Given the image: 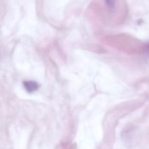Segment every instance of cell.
I'll list each match as a JSON object with an SVG mask.
<instances>
[{"label": "cell", "instance_id": "cell-1", "mask_svg": "<svg viewBox=\"0 0 149 149\" xmlns=\"http://www.w3.org/2000/svg\"><path fill=\"white\" fill-rule=\"evenodd\" d=\"M23 85L27 92L30 93L36 91L39 88V84L34 81H26L23 82Z\"/></svg>", "mask_w": 149, "mask_h": 149}, {"label": "cell", "instance_id": "cell-2", "mask_svg": "<svg viewBox=\"0 0 149 149\" xmlns=\"http://www.w3.org/2000/svg\"><path fill=\"white\" fill-rule=\"evenodd\" d=\"M116 1V0H105L106 5H107V7H109L110 10H113V9L114 8Z\"/></svg>", "mask_w": 149, "mask_h": 149}, {"label": "cell", "instance_id": "cell-3", "mask_svg": "<svg viewBox=\"0 0 149 149\" xmlns=\"http://www.w3.org/2000/svg\"><path fill=\"white\" fill-rule=\"evenodd\" d=\"M148 52L149 53V45H148Z\"/></svg>", "mask_w": 149, "mask_h": 149}]
</instances>
